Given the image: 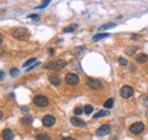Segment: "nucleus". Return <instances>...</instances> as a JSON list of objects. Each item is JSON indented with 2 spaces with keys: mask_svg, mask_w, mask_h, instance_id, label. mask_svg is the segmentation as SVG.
<instances>
[{
  "mask_svg": "<svg viewBox=\"0 0 148 140\" xmlns=\"http://www.w3.org/2000/svg\"><path fill=\"white\" fill-rule=\"evenodd\" d=\"M11 35H13L14 38L18 39V40H25V39H28V37H29V32H28L26 28H17L11 31Z\"/></svg>",
  "mask_w": 148,
  "mask_h": 140,
  "instance_id": "obj_1",
  "label": "nucleus"
},
{
  "mask_svg": "<svg viewBox=\"0 0 148 140\" xmlns=\"http://www.w3.org/2000/svg\"><path fill=\"white\" fill-rule=\"evenodd\" d=\"M66 62L63 60V59H58V60H55V62H50L48 64L45 65V68L47 70H61L66 66Z\"/></svg>",
  "mask_w": 148,
  "mask_h": 140,
  "instance_id": "obj_2",
  "label": "nucleus"
},
{
  "mask_svg": "<svg viewBox=\"0 0 148 140\" xmlns=\"http://www.w3.org/2000/svg\"><path fill=\"white\" fill-rule=\"evenodd\" d=\"M144 129H145V125H144L143 122H136V123H133L132 125H130V128H129L130 132L133 133V135H139V133H141V132L144 131Z\"/></svg>",
  "mask_w": 148,
  "mask_h": 140,
  "instance_id": "obj_3",
  "label": "nucleus"
},
{
  "mask_svg": "<svg viewBox=\"0 0 148 140\" xmlns=\"http://www.w3.org/2000/svg\"><path fill=\"white\" fill-rule=\"evenodd\" d=\"M33 103L39 107H46L48 105V98L41 95H38L33 98Z\"/></svg>",
  "mask_w": 148,
  "mask_h": 140,
  "instance_id": "obj_4",
  "label": "nucleus"
},
{
  "mask_svg": "<svg viewBox=\"0 0 148 140\" xmlns=\"http://www.w3.org/2000/svg\"><path fill=\"white\" fill-rule=\"evenodd\" d=\"M65 81H66V83L70 84V85H76L80 82V79L74 73H67L66 76H65Z\"/></svg>",
  "mask_w": 148,
  "mask_h": 140,
  "instance_id": "obj_5",
  "label": "nucleus"
},
{
  "mask_svg": "<svg viewBox=\"0 0 148 140\" xmlns=\"http://www.w3.org/2000/svg\"><path fill=\"white\" fill-rule=\"evenodd\" d=\"M120 95H121V97H123V98H130V97L133 96V89H132L130 85H124V87L121 88Z\"/></svg>",
  "mask_w": 148,
  "mask_h": 140,
  "instance_id": "obj_6",
  "label": "nucleus"
},
{
  "mask_svg": "<svg viewBox=\"0 0 148 140\" xmlns=\"http://www.w3.org/2000/svg\"><path fill=\"white\" fill-rule=\"evenodd\" d=\"M109 133H111V126L108 124H104V125L99 126L97 129V132H96V135L98 137H104V136L109 135Z\"/></svg>",
  "mask_w": 148,
  "mask_h": 140,
  "instance_id": "obj_7",
  "label": "nucleus"
},
{
  "mask_svg": "<svg viewBox=\"0 0 148 140\" xmlns=\"http://www.w3.org/2000/svg\"><path fill=\"white\" fill-rule=\"evenodd\" d=\"M87 83H88L89 87H90L91 89H93V90H99V89H101V87H103V84H101V82H100L99 80L92 79V78H88Z\"/></svg>",
  "mask_w": 148,
  "mask_h": 140,
  "instance_id": "obj_8",
  "label": "nucleus"
},
{
  "mask_svg": "<svg viewBox=\"0 0 148 140\" xmlns=\"http://www.w3.org/2000/svg\"><path fill=\"white\" fill-rule=\"evenodd\" d=\"M55 122H56V120H55V117L53 115H45L42 117V124L45 126H47V128L53 126L55 124Z\"/></svg>",
  "mask_w": 148,
  "mask_h": 140,
  "instance_id": "obj_9",
  "label": "nucleus"
},
{
  "mask_svg": "<svg viewBox=\"0 0 148 140\" xmlns=\"http://www.w3.org/2000/svg\"><path fill=\"white\" fill-rule=\"evenodd\" d=\"M71 123L74 125V126H78V128H83L86 126V122L80 120L79 117H72L71 118Z\"/></svg>",
  "mask_w": 148,
  "mask_h": 140,
  "instance_id": "obj_10",
  "label": "nucleus"
},
{
  "mask_svg": "<svg viewBox=\"0 0 148 140\" xmlns=\"http://www.w3.org/2000/svg\"><path fill=\"white\" fill-rule=\"evenodd\" d=\"M2 138H3V140H13L14 139V132L10 129H6L2 131Z\"/></svg>",
  "mask_w": 148,
  "mask_h": 140,
  "instance_id": "obj_11",
  "label": "nucleus"
},
{
  "mask_svg": "<svg viewBox=\"0 0 148 140\" xmlns=\"http://www.w3.org/2000/svg\"><path fill=\"white\" fill-rule=\"evenodd\" d=\"M49 82L53 84V85L58 87L59 84H60V78H59L57 74H51L49 76Z\"/></svg>",
  "mask_w": 148,
  "mask_h": 140,
  "instance_id": "obj_12",
  "label": "nucleus"
},
{
  "mask_svg": "<svg viewBox=\"0 0 148 140\" xmlns=\"http://www.w3.org/2000/svg\"><path fill=\"white\" fill-rule=\"evenodd\" d=\"M111 34H108V33H99V34H96L93 38H92V40L93 41H99V40H103V39H106V38H108Z\"/></svg>",
  "mask_w": 148,
  "mask_h": 140,
  "instance_id": "obj_13",
  "label": "nucleus"
},
{
  "mask_svg": "<svg viewBox=\"0 0 148 140\" xmlns=\"http://www.w3.org/2000/svg\"><path fill=\"white\" fill-rule=\"evenodd\" d=\"M137 63H139V64H143V63H146L148 60V56L147 55H145V54H140L139 56L137 57Z\"/></svg>",
  "mask_w": 148,
  "mask_h": 140,
  "instance_id": "obj_14",
  "label": "nucleus"
},
{
  "mask_svg": "<svg viewBox=\"0 0 148 140\" xmlns=\"http://www.w3.org/2000/svg\"><path fill=\"white\" fill-rule=\"evenodd\" d=\"M113 105H114V99H113V98H109V99H107V100L105 101L104 107H105V108H112Z\"/></svg>",
  "mask_w": 148,
  "mask_h": 140,
  "instance_id": "obj_15",
  "label": "nucleus"
},
{
  "mask_svg": "<svg viewBox=\"0 0 148 140\" xmlns=\"http://www.w3.org/2000/svg\"><path fill=\"white\" fill-rule=\"evenodd\" d=\"M109 115V112H107V111H99V112L97 113V114H95V118H99V117H103V116H108Z\"/></svg>",
  "mask_w": 148,
  "mask_h": 140,
  "instance_id": "obj_16",
  "label": "nucleus"
},
{
  "mask_svg": "<svg viewBox=\"0 0 148 140\" xmlns=\"http://www.w3.org/2000/svg\"><path fill=\"white\" fill-rule=\"evenodd\" d=\"M36 140H50V137L46 133H41V135L36 136Z\"/></svg>",
  "mask_w": 148,
  "mask_h": 140,
  "instance_id": "obj_17",
  "label": "nucleus"
},
{
  "mask_svg": "<svg viewBox=\"0 0 148 140\" xmlns=\"http://www.w3.org/2000/svg\"><path fill=\"white\" fill-rule=\"evenodd\" d=\"M114 26H115V24H114V23H107V24L103 25L99 30H100V31H104V30H108V28H114Z\"/></svg>",
  "mask_w": 148,
  "mask_h": 140,
  "instance_id": "obj_18",
  "label": "nucleus"
},
{
  "mask_svg": "<svg viewBox=\"0 0 148 140\" xmlns=\"http://www.w3.org/2000/svg\"><path fill=\"white\" fill-rule=\"evenodd\" d=\"M36 62V59L35 58H31V59H29L26 63H24V65H23V67H29V66H33V63H35Z\"/></svg>",
  "mask_w": 148,
  "mask_h": 140,
  "instance_id": "obj_19",
  "label": "nucleus"
},
{
  "mask_svg": "<svg viewBox=\"0 0 148 140\" xmlns=\"http://www.w3.org/2000/svg\"><path fill=\"white\" fill-rule=\"evenodd\" d=\"M76 28V24H72V25H70L68 28H64V32L66 33V32H73L74 30Z\"/></svg>",
  "mask_w": 148,
  "mask_h": 140,
  "instance_id": "obj_20",
  "label": "nucleus"
},
{
  "mask_svg": "<svg viewBox=\"0 0 148 140\" xmlns=\"http://www.w3.org/2000/svg\"><path fill=\"white\" fill-rule=\"evenodd\" d=\"M92 111H93V107L91 105H86L84 106V112H86V114H91Z\"/></svg>",
  "mask_w": 148,
  "mask_h": 140,
  "instance_id": "obj_21",
  "label": "nucleus"
},
{
  "mask_svg": "<svg viewBox=\"0 0 148 140\" xmlns=\"http://www.w3.org/2000/svg\"><path fill=\"white\" fill-rule=\"evenodd\" d=\"M82 113H83L82 107L78 106V107H75V108H74V114H75V115H80V114H82Z\"/></svg>",
  "mask_w": 148,
  "mask_h": 140,
  "instance_id": "obj_22",
  "label": "nucleus"
},
{
  "mask_svg": "<svg viewBox=\"0 0 148 140\" xmlns=\"http://www.w3.org/2000/svg\"><path fill=\"white\" fill-rule=\"evenodd\" d=\"M21 122H22L23 124H31V122H32V117H24Z\"/></svg>",
  "mask_w": 148,
  "mask_h": 140,
  "instance_id": "obj_23",
  "label": "nucleus"
},
{
  "mask_svg": "<svg viewBox=\"0 0 148 140\" xmlns=\"http://www.w3.org/2000/svg\"><path fill=\"white\" fill-rule=\"evenodd\" d=\"M137 50V47H132V48H128L126 49V54H129V55H132L134 51Z\"/></svg>",
  "mask_w": 148,
  "mask_h": 140,
  "instance_id": "obj_24",
  "label": "nucleus"
},
{
  "mask_svg": "<svg viewBox=\"0 0 148 140\" xmlns=\"http://www.w3.org/2000/svg\"><path fill=\"white\" fill-rule=\"evenodd\" d=\"M10 75L11 76H17L18 75V70L17 68H11L10 70Z\"/></svg>",
  "mask_w": 148,
  "mask_h": 140,
  "instance_id": "obj_25",
  "label": "nucleus"
},
{
  "mask_svg": "<svg viewBox=\"0 0 148 140\" xmlns=\"http://www.w3.org/2000/svg\"><path fill=\"white\" fill-rule=\"evenodd\" d=\"M49 3H50V1H49V0H46V1H43V3H42L41 6H39V7H36V8H38V9H42V8H45L46 6H48Z\"/></svg>",
  "mask_w": 148,
  "mask_h": 140,
  "instance_id": "obj_26",
  "label": "nucleus"
},
{
  "mask_svg": "<svg viewBox=\"0 0 148 140\" xmlns=\"http://www.w3.org/2000/svg\"><path fill=\"white\" fill-rule=\"evenodd\" d=\"M120 64H121L122 66H126V65H128V60H126L125 58L121 57V58H120Z\"/></svg>",
  "mask_w": 148,
  "mask_h": 140,
  "instance_id": "obj_27",
  "label": "nucleus"
},
{
  "mask_svg": "<svg viewBox=\"0 0 148 140\" xmlns=\"http://www.w3.org/2000/svg\"><path fill=\"white\" fill-rule=\"evenodd\" d=\"M39 64H40V63H35V64H34L33 66H31V67H29V68H28V71H32V70H33L34 67H36V66H38Z\"/></svg>",
  "mask_w": 148,
  "mask_h": 140,
  "instance_id": "obj_28",
  "label": "nucleus"
},
{
  "mask_svg": "<svg viewBox=\"0 0 148 140\" xmlns=\"http://www.w3.org/2000/svg\"><path fill=\"white\" fill-rule=\"evenodd\" d=\"M30 18H34V20H39V16L38 15H30Z\"/></svg>",
  "mask_w": 148,
  "mask_h": 140,
  "instance_id": "obj_29",
  "label": "nucleus"
},
{
  "mask_svg": "<svg viewBox=\"0 0 148 140\" xmlns=\"http://www.w3.org/2000/svg\"><path fill=\"white\" fill-rule=\"evenodd\" d=\"M63 140H75L74 138H72V137H64Z\"/></svg>",
  "mask_w": 148,
  "mask_h": 140,
  "instance_id": "obj_30",
  "label": "nucleus"
},
{
  "mask_svg": "<svg viewBox=\"0 0 148 140\" xmlns=\"http://www.w3.org/2000/svg\"><path fill=\"white\" fill-rule=\"evenodd\" d=\"M29 110H28V107H22V112L24 113V112H28Z\"/></svg>",
  "mask_w": 148,
  "mask_h": 140,
  "instance_id": "obj_31",
  "label": "nucleus"
},
{
  "mask_svg": "<svg viewBox=\"0 0 148 140\" xmlns=\"http://www.w3.org/2000/svg\"><path fill=\"white\" fill-rule=\"evenodd\" d=\"M49 53H50V55H53V53H54V49H50V50H49Z\"/></svg>",
  "mask_w": 148,
  "mask_h": 140,
  "instance_id": "obj_32",
  "label": "nucleus"
},
{
  "mask_svg": "<svg viewBox=\"0 0 148 140\" xmlns=\"http://www.w3.org/2000/svg\"><path fill=\"white\" fill-rule=\"evenodd\" d=\"M113 140H118V139H113Z\"/></svg>",
  "mask_w": 148,
  "mask_h": 140,
  "instance_id": "obj_33",
  "label": "nucleus"
}]
</instances>
